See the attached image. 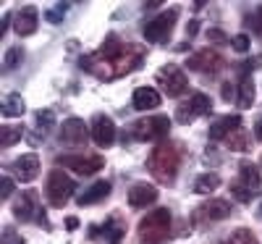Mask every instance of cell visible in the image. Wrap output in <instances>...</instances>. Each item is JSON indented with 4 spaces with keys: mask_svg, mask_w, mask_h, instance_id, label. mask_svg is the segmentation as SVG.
<instances>
[{
    "mask_svg": "<svg viewBox=\"0 0 262 244\" xmlns=\"http://www.w3.org/2000/svg\"><path fill=\"white\" fill-rule=\"evenodd\" d=\"M147 50L142 45H134V42H118L116 37H107L102 42V48L95 55L81 58V69H86L90 74H95L97 79H118L126 76L131 71H137L142 60H144Z\"/></svg>",
    "mask_w": 262,
    "mask_h": 244,
    "instance_id": "6da1fadb",
    "label": "cell"
},
{
    "mask_svg": "<svg viewBox=\"0 0 262 244\" xmlns=\"http://www.w3.org/2000/svg\"><path fill=\"white\" fill-rule=\"evenodd\" d=\"M147 168L160 184L173 187L176 184V173L181 168V145L176 142H160L147 158Z\"/></svg>",
    "mask_w": 262,
    "mask_h": 244,
    "instance_id": "7a4b0ae2",
    "label": "cell"
},
{
    "mask_svg": "<svg viewBox=\"0 0 262 244\" xmlns=\"http://www.w3.org/2000/svg\"><path fill=\"white\" fill-rule=\"evenodd\" d=\"M170 226H173V215L168 208H158V210H152L147 218L139 220V241L142 244H160L168 239L170 234Z\"/></svg>",
    "mask_w": 262,
    "mask_h": 244,
    "instance_id": "3957f363",
    "label": "cell"
},
{
    "mask_svg": "<svg viewBox=\"0 0 262 244\" xmlns=\"http://www.w3.org/2000/svg\"><path fill=\"white\" fill-rule=\"evenodd\" d=\"M231 210H233V205L228 202V199L210 197V199H205L200 208H194L191 223H194L196 229H207V226H212V223H221V220H226V218L231 215Z\"/></svg>",
    "mask_w": 262,
    "mask_h": 244,
    "instance_id": "277c9868",
    "label": "cell"
},
{
    "mask_svg": "<svg viewBox=\"0 0 262 244\" xmlns=\"http://www.w3.org/2000/svg\"><path fill=\"white\" fill-rule=\"evenodd\" d=\"M76 192V181L71 176H66L60 168H53L48 173V184H45V194H48V202L50 208H63Z\"/></svg>",
    "mask_w": 262,
    "mask_h": 244,
    "instance_id": "5b68a950",
    "label": "cell"
},
{
    "mask_svg": "<svg viewBox=\"0 0 262 244\" xmlns=\"http://www.w3.org/2000/svg\"><path fill=\"white\" fill-rule=\"evenodd\" d=\"M262 192V173L257 166L252 163H242V168H238V179L231 184V194L238 199V202H249V199Z\"/></svg>",
    "mask_w": 262,
    "mask_h": 244,
    "instance_id": "8992f818",
    "label": "cell"
},
{
    "mask_svg": "<svg viewBox=\"0 0 262 244\" xmlns=\"http://www.w3.org/2000/svg\"><path fill=\"white\" fill-rule=\"evenodd\" d=\"M168 131H170L168 116H149L131 126V137L137 142H155V139H165Z\"/></svg>",
    "mask_w": 262,
    "mask_h": 244,
    "instance_id": "52a82bcc",
    "label": "cell"
},
{
    "mask_svg": "<svg viewBox=\"0 0 262 244\" xmlns=\"http://www.w3.org/2000/svg\"><path fill=\"white\" fill-rule=\"evenodd\" d=\"M58 166L63 168H71L79 176H92L97 171H102L105 158L95 152H79V155H58Z\"/></svg>",
    "mask_w": 262,
    "mask_h": 244,
    "instance_id": "ba28073f",
    "label": "cell"
},
{
    "mask_svg": "<svg viewBox=\"0 0 262 244\" xmlns=\"http://www.w3.org/2000/svg\"><path fill=\"white\" fill-rule=\"evenodd\" d=\"M179 21V8H168L165 13L155 16L152 21H147L144 24V39L147 42H165L170 34H173V27H176Z\"/></svg>",
    "mask_w": 262,
    "mask_h": 244,
    "instance_id": "9c48e42d",
    "label": "cell"
},
{
    "mask_svg": "<svg viewBox=\"0 0 262 244\" xmlns=\"http://www.w3.org/2000/svg\"><path fill=\"white\" fill-rule=\"evenodd\" d=\"M210 110H212V103H210V97L205 92H191L184 103H179L176 121L179 124H191V121H196L200 116H207Z\"/></svg>",
    "mask_w": 262,
    "mask_h": 244,
    "instance_id": "30bf717a",
    "label": "cell"
},
{
    "mask_svg": "<svg viewBox=\"0 0 262 244\" xmlns=\"http://www.w3.org/2000/svg\"><path fill=\"white\" fill-rule=\"evenodd\" d=\"M186 69H191L196 74H217L226 69V58L212 48H205V50H196L194 55L186 58Z\"/></svg>",
    "mask_w": 262,
    "mask_h": 244,
    "instance_id": "8fae6325",
    "label": "cell"
},
{
    "mask_svg": "<svg viewBox=\"0 0 262 244\" xmlns=\"http://www.w3.org/2000/svg\"><path fill=\"white\" fill-rule=\"evenodd\" d=\"M158 84L163 87V92H165L168 97H179V95H184V92L189 90L186 74L179 69V66H173V63L163 66V69L158 71Z\"/></svg>",
    "mask_w": 262,
    "mask_h": 244,
    "instance_id": "7c38bea8",
    "label": "cell"
},
{
    "mask_svg": "<svg viewBox=\"0 0 262 244\" xmlns=\"http://www.w3.org/2000/svg\"><path fill=\"white\" fill-rule=\"evenodd\" d=\"M42 210H45V208L39 205V194H37L34 189L18 194V199L13 202V215H16L18 220H24V223H27V220H37Z\"/></svg>",
    "mask_w": 262,
    "mask_h": 244,
    "instance_id": "4fadbf2b",
    "label": "cell"
},
{
    "mask_svg": "<svg viewBox=\"0 0 262 244\" xmlns=\"http://www.w3.org/2000/svg\"><path fill=\"white\" fill-rule=\"evenodd\" d=\"M90 137H92V131L86 129V124H84L81 118H66L63 126H60V142H63V145L79 147V145H84Z\"/></svg>",
    "mask_w": 262,
    "mask_h": 244,
    "instance_id": "5bb4252c",
    "label": "cell"
},
{
    "mask_svg": "<svg viewBox=\"0 0 262 244\" xmlns=\"http://www.w3.org/2000/svg\"><path fill=\"white\" fill-rule=\"evenodd\" d=\"M123 234H126V226H123V220L118 215H111L105 220V226H100V229L97 226L90 229L92 239H100V241H107V244H121Z\"/></svg>",
    "mask_w": 262,
    "mask_h": 244,
    "instance_id": "9a60e30c",
    "label": "cell"
},
{
    "mask_svg": "<svg viewBox=\"0 0 262 244\" xmlns=\"http://www.w3.org/2000/svg\"><path fill=\"white\" fill-rule=\"evenodd\" d=\"M37 24H39V11L34 6H21L16 13H13V32L18 37H29L37 32Z\"/></svg>",
    "mask_w": 262,
    "mask_h": 244,
    "instance_id": "2e32d148",
    "label": "cell"
},
{
    "mask_svg": "<svg viewBox=\"0 0 262 244\" xmlns=\"http://www.w3.org/2000/svg\"><path fill=\"white\" fill-rule=\"evenodd\" d=\"M11 171L16 173V179L18 181H34L37 179V173H39V158L34 152H27V155H21V158H16L11 163Z\"/></svg>",
    "mask_w": 262,
    "mask_h": 244,
    "instance_id": "e0dca14e",
    "label": "cell"
},
{
    "mask_svg": "<svg viewBox=\"0 0 262 244\" xmlns=\"http://www.w3.org/2000/svg\"><path fill=\"white\" fill-rule=\"evenodd\" d=\"M92 139L97 147H111L116 142V124L107 116H97L92 124Z\"/></svg>",
    "mask_w": 262,
    "mask_h": 244,
    "instance_id": "ac0fdd59",
    "label": "cell"
},
{
    "mask_svg": "<svg viewBox=\"0 0 262 244\" xmlns=\"http://www.w3.org/2000/svg\"><path fill=\"white\" fill-rule=\"evenodd\" d=\"M158 199V189L152 184H134L128 189V205L131 208H147Z\"/></svg>",
    "mask_w": 262,
    "mask_h": 244,
    "instance_id": "d6986e66",
    "label": "cell"
},
{
    "mask_svg": "<svg viewBox=\"0 0 262 244\" xmlns=\"http://www.w3.org/2000/svg\"><path fill=\"white\" fill-rule=\"evenodd\" d=\"M236 129H242V116L238 113H233V116H226V118H217L212 126H210V139H226V137H231Z\"/></svg>",
    "mask_w": 262,
    "mask_h": 244,
    "instance_id": "ffe728a7",
    "label": "cell"
},
{
    "mask_svg": "<svg viewBox=\"0 0 262 244\" xmlns=\"http://www.w3.org/2000/svg\"><path fill=\"white\" fill-rule=\"evenodd\" d=\"M111 181H97V184H92L90 189H86L81 197H76V202L81 205V208H90V205H97V202H102V199L111 194Z\"/></svg>",
    "mask_w": 262,
    "mask_h": 244,
    "instance_id": "44dd1931",
    "label": "cell"
},
{
    "mask_svg": "<svg viewBox=\"0 0 262 244\" xmlns=\"http://www.w3.org/2000/svg\"><path fill=\"white\" fill-rule=\"evenodd\" d=\"M160 103H163L160 92H155L152 87H137V90H134V108H137V110L160 108Z\"/></svg>",
    "mask_w": 262,
    "mask_h": 244,
    "instance_id": "7402d4cb",
    "label": "cell"
},
{
    "mask_svg": "<svg viewBox=\"0 0 262 244\" xmlns=\"http://www.w3.org/2000/svg\"><path fill=\"white\" fill-rule=\"evenodd\" d=\"M0 110H3V116H8V118H18V116H24L27 103L21 100V95L8 92V95H3V100H0Z\"/></svg>",
    "mask_w": 262,
    "mask_h": 244,
    "instance_id": "603a6c76",
    "label": "cell"
},
{
    "mask_svg": "<svg viewBox=\"0 0 262 244\" xmlns=\"http://www.w3.org/2000/svg\"><path fill=\"white\" fill-rule=\"evenodd\" d=\"M55 129V113L53 110H37V116H34V131L39 134V139H45L50 131Z\"/></svg>",
    "mask_w": 262,
    "mask_h": 244,
    "instance_id": "cb8c5ba5",
    "label": "cell"
},
{
    "mask_svg": "<svg viewBox=\"0 0 262 244\" xmlns=\"http://www.w3.org/2000/svg\"><path fill=\"white\" fill-rule=\"evenodd\" d=\"M221 184L223 181H221L217 173H202V176H196V181H194V192L196 194H212Z\"/></svg>",
    "mask_w": 262,
    "mask_h": 244,
    "instance_id": "d4e9b609",
    "label": "cell"
},
{
    "mask_svg": "<svg viewBox=\"0 0 262 244\" xmlns=\"http://www.w3.org/2000/svg\"><path fill=\"white\" fill-rule=\"evenodd\" d=\"M236 103H238V108H252V103H254V82H252V76H242Z\"/></svg>",
    "mask_w": 262,
    "mask_h": 244,
    "instance_id": "484cf974",
    "label": "cell"
},
{
    "mask_svg": "<svg viewBox=\"0 0 262 244\" xmlns=\"http://www.w3.org/2000/svg\"><path fill=\"white\" fill-rule=\"evenodd\" d=\"M21 137H24V129L21 126H0V147H11L16 142H21Z\"/></svg>",
    "mask_w": 262,
    "mask_h": 244,
    "instance_id": "4316f807",
    "label": "cell"
},
{
    "mask_svg": "<svg viewBox=\"0 0 262 244\" xmlns=\"http://www.w3.org/2000/svg\"><path fill=\"white\" fill-rule=\"evenodd\" d=\"M226 142V147H231V150H238V152H247L249 150V134L244 129H236L231 137H226L223 139Z\"/></svg>",
    "mask_w": 262,
    "mask_h": 244,
    "instance_id": "83f0119b",
    "label": "cell"
},
{
    "mask_svg": "<svg viewBox=\"0 0 262 244\" xmlns=\"http://www.w3.org/2000/svg\"><path fill=\"white\" fill-rule=\"evenodd\" d=\"M221 244H259L257 236L249 231V229H236L231 236H226Z\"/></svg>",
    "mask_w": 262,
    "mask_h": 244,
    "instance_id": "f1b7e54d",
    "label": "cell"
},
{
    "mask_svg": "<svg viewBox=\"0 0 262 244\" xmlns=\"http://www.w3.org/2000/svg\"><path fill=\"white\" fill-rule=\"evenodd\" d=\"M21 60H24V50L21 48H8L6 55H3V71H13L16 66H21Z\"/></svg>",
    "mask_w": 262,
    "mask_h": 244,
    "instance_id": "f546056e",
    "label": "cell"
},
{
    "mask_svg": "<svg viewBox=\"0 0 262 244\" xmlns=\"http://www.w3.org/2000/svg\"><path fill=\"white\" fill-rule=\"evenodd\" d=\"M66 8H69L66 3H58V6H53V8L45 13V18L50 21V24H60V21L66 18Z\"/></svg>",
    "mask_w": 262,
    "mask_h": 244,
    "instance_id": "4dcf8cb0",
    "label": "cell"
},
{
    "mask_svg": "<svg viewBox=\"0 0 262 244\" xmlns=\"http://www.w3.org/2000/svg\"><path fill=\"white\" fill-rule=\"evenodd\" d=\"M247 24H249L257 34H262V6H257V8L247 16Z\"/></svg>",
    "mask_w": 262,
    "mask_h": 244,
    "instance_id": "1f68e13d",
    "label": "cell"
},
{
    "mask_svg": "<svg viewBox=\"0 0 262 244\" xmlns=\"http://www.w3.org/2000/svg\"><path fill=\"white\" fill-rule=\"evenodd\" d=\"M0 244H24V239L16 234L13 226H6L3 229V236H0Z\"/></svg>",
    "mask_w": 262,
    "mask_h": 244,
    "instance_id": "d6a6232c",
    "label": "cell"
},
{
    "mask_svg": "<svg viewBox=\"0 0 262 244\" xmlns=\"http://www.w3.org/2000/svg\"><path fill=\"white\" fill-rule=\"evenodd\" d=\"M13 194V181L11 176H0V199H8Z\"/></svg>",
    "mask_w": 262,
    "mask_h": 244,
    "instance_id": "836d02e7",
    "label": "cell"
},
{
    "mask_svg": "<svg viewBox=\"0 0 262 244\" xmlns=\"http://www.w3.org/2000/svg\"><path fill=\"white\" fill-rule=\"evenodd\" d=\"M231 45H233L236 50H242V53H244V50H249V37H247V34H238V37L231 39Z\"/></svg>",
    "mask_w": 262,
    "mask_h": 244,
    "instance_id": "e575fe53",
    "label": "cell"
},
{
    "mask_svg": "<svg viewBox=\"0 0 262 244\" xmlns=\"http://www.w3.org/2000/svg\"><path fill=\"white\" fill-rule=\"evenodd\" d=\"M11 21H13V16L6 13V16H3V24H0V39L6 37V32H8V27H11Z\"/></svg>",
    "mask_w": 262,
    "mask_h": 244,
    "instance_id": "d590c367",
    "label": "cell"
},
{
    "mask_svg": "<svg viewBox=\"0 0 262 244\" xmlns=\"http://www.w3.org/2000/svg\"><path fill=\"white\" fill-rule=\"evenodd\" d=\"M196 29H200V21H191V24L186 27V37H194V34H196Z\"/></svg>",
    "mask_w": 262,
    "mask_h": 244,
    "instance_id": "8d00e7d4",
    "label": "cell"
},
{
    "mask_svg": "<svg viewBox=\"0 0 262 244\" xmlns=\"http://www.w3.org/2000/svg\"><path fill=\"white\" fill-rule=\"evenodd\" d=\"M210 39H215V42H226V34H223V32H217V29H212V32H210Z\"/></svg>",
    "mask_w": 262,
    "mask_h": 244,
    "instance_id": "74e56055",
    "label": "cell"
},
{
    "mask_svg": "<svg viewBox=\"0 0 262 244\" xmlns=\"http://www.w3.org/2000/svg\"><path fill=\"white\" fill-rule=\"evenodd\" d=\"M233 97V87L231 84H223V100H231Z\"/></svg>",
    "mask_w": 262,
    "mask_h": 244,
    "instance_id": "f35d334b",
    "label": "cell"
},
{
    "mask_svg": "<svg viewBox=\"0 0 262 244\" xmlns=\"http://www.w3.org/2000/svg\"><path fill=\"white\" fill-rule=\"evenodd\" d=\"M66 226H69V229H71V231H74V229H79V220H76V218H74V215H71V218H69V220H66Z\"/></svg>",
    "mask_w": 262,
    "mask_h": 244,
    "instance_id": "ab89813d",
    "label": "cell"
},
{
    "mask_svg": "<svg viewBox=\"0 0 262 244\" xmlns=\"http://www.w3.org/2000/svg\"><path fill=\"white\" fill-rule=\"evenodd\" d=\"M254 134H257V139H259V142H262V121H259V124H257V129H254Z\"/></svg>",
    "mask_w": 262,
    "mask_h": 244,
    "instance_id": "60d3db41",
    "label": "cell"
}]
</instances>
